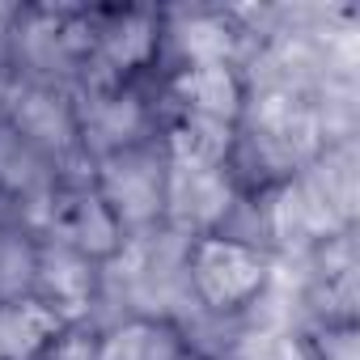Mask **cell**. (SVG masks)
Masks as SVG:
<instances>
[{
	"mask_svg": "<svg viewBox=\"0 0 360 360\" xmlns=\"http://www.w3.org/2000/svg\"><path fill=\"white\" fill-rule=\"evenodd\" d=\"M178 89H183V98L200 110V119L225 123V119L238 110V85H233V77H229L221 64H200V68H191L183 81H178Z\"/></svg>",
	"mask_w": 360,
	"mask_h": 360,
	"instance_id": "obj_2",
	"label": "cell"
},
{
	"mask_svg": "<svg viewBox=\"0 0 360 360\" xmlns=\"http://www.w3.org/2000/svg\"><path fill=\"white\" fill-rule=\"evenodd\" d=\"M183 43H187V51H191L195 60H204V64H221L225 51H229V34H225L217 22H191V26L183 30Z\"/></svg>",
	"mask_w": 360,
	"mask_h": 360,
	"instance_id": "obj_7",
	"label": "cell"
},
{
	"mask_svg": "<svg viewBox=\"0 0 360 360\" xmlns=\"http://www.w3.org/2000/svg\"><path fill=\"white\" fill-rule=\"evenodd\" d=\"M51 330H56V314H47L43 305H13L0 314V352L9 360H26Z\"/></svg>",
	"mask_w": 360,
	"mask_h": 360,
	"instance_id": "obj_4",
	"label": "cell"
},
{
	"mask_svg": "<svg viewBox=\"0 0 360 360\" xmlns=\"http://www.w3.org/2000/svg\"><path fill=\"white\" fill-rule=\"evenodd\" d=\"M102 360H174V343L153 326H127L102 347Z\"/></svg>",
	"mask_w": 360,
	"mask_h": 360,
	"instance_id": "obj_6",
	"label": "cell"
},
{
	"mask_svg": "<svg viewBox=\"0 0 360 360\" xmlns=\"http://www.w3.org/2000/svg\"><path fill=\"white\" fill-rule=\"evenodd\" d=\"M169 204L191 221H212V217L225 212L229 191L212 169H178L174 187H169Z\"/></svg>",
	"mask_w": 360,
	"mask_h": 360,
	"instance_id": "obj_3",
	"label": "cell"
},
{
	"mask_svg": "<svg viewBox=\"0 0 360 360\" xmlns=\"http://www.w3.org/2000/svg\"><path fill=\"white\" fill-rule=\"evenodd\" d=\"M242 360H292V347L276 335H255L250 347L242 352Z\"/></svg>",
	"mask_w": 360,
	"mask_h": 360,
	"instance_id": "obj_8",
	"label": "cell"
},
{
	"mask_svg": "<svg viewBox=\"0 0 360 360\" xmlns=\"http://www.w3.org/2000/svg\"><path fill=\"white\" fill-rule=\"evenodd\" d=\"M195 284L212 305H233L263 284V263L238 242H208L195 259Z\"/></svg>",
	"mask_w": 360,
	"mask_h": 360,
	"instance_id": "obj_1",
	"label": "cell"
},
{
	"mask_svg": "<svg viewBox=\"0 0 360 360\" xmlns=\"http://www.w3.org/2000/svg\"><path fill=\"white\" fill-rule=\"evenodd\" d=\"M229 136H225V123L217 119H191L187 127H178L174 136V157H178V169H212V161L225 153Z\"/></svg>",
	"mask_w": 360,
	"mask_h": 360,
	"instance_id": "obj_5",
	"label": "cell"
}]
</instances>
